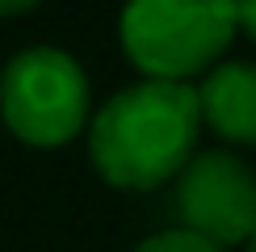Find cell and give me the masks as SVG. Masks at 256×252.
Here are the masks:
<instances>
[{
	"mask_svg": "<svg viewBox=\"0 0 256 252\" xmlns=\"http://www.w3.org/2000/svg\"><path fill=\"white\" fill-rule=\"evenodd\" d=\"M180 227L227 252L256 236V172L231 152H198L176 176Z\"/></svg>",
	"mask_w": 256,
	"mask_h": 252,
	"instance_id": "4",
	"label": "cell"
},
{
	"mask_svg": "<svg viewBox=\"0 0 256 252\" xmlns=\"http://www.w3.org/2000/svg\"><path fill=\"white\" fill-rule=\"evenodd\" d=\"M248 252H256V236H252V240H248Z\"/></svg>",
	"mask_w": 256,
	"mask_h": 252,
	"instance_id": "9",
	"label": "cell"
},
{
	"mask_svg": "<svg viewBox=\"0 0 256 252\" xmlns=\"http://www.w3.org/2000/svg\"><path fill=\"white\" fill-rule=\"evenodd\" d=\"M236 38V4H160L138 0L122 13V46L147 80L189 84L214 72Z\"/></svg>",
	"mask_w": 256,
	"mask_h": 252,
	"instance_id": "2",
	"label": "cell"
},
{
	"mask_svg": "<svg viewBox=\"0 0 256 252\" xmlns=\"http://www.w3.org/2000/svg\"><path fill=\"white\" fill-rule=\"evenodd\" d=\"M134 252H222V248L194 236V231H185V227H172V231H160V236L143 240Z\"/></svg>",
	"mask_w": 256,
	"mask_h": 252,
	"instance_id": "6",
	"label": "cell"
},
{
	"mask_svg": "<svg viewBox=\"0 0 256 252\" xmlns=\"http://www.w3.org/2000/svg\"><path fill=\"white\" fill-rule=\"evenodd\" d=\"M202 105L194 84L138 80L114 92L88 122L92 168L118 189H160L194 160Z\"/></svg>",
	"mask_w": 256,
	"mask_h": 252,
	"instance_id": "1",
	"label": "cell"
},
{
	"mask_svg": "<svg viewBox=\"0 0 256 252\" xmlns=\"http://www.w3.org/2000/svg\"><path fill=\"white\" fill-rule=\"evenodd\" d=\"M236 30L256 38V4H236Z\"/></svg>",
	"mask_w": 256,
	"mask_h": 252,
	"instance_id": "7",
	"label": "cell"
},
{
	"mask_svg": "<svg viewBox=\"0 0 256 252\" xmlns=\"http://www.w3.org/2000/svg\"><path fill=\"white\" fill-rule=\"evenodd\" d=\"M202 122L227 143L256 147V63H222L198 88Z\"/></svg>",
	"mask_w": 256,
	"mask_h": 252,
	"instance_id": "5",
	"label": "cell"
},
{
	"mask_svg": "<svg viewBox=\"0 0 256 252\" xmlns=\"http://www.w3.org/2000/svg\"><path fill=\"white\" fill-rule=\"evenodd\" d=\"M88 76L68 50L30 46L0 76L4 126L30 147H63L88 122Z\"/></svg>",
	"mask_w": 256,
	"mask_h": 252,
	"instance_id": "3",
	"label": "cell"
},
{
	"mask_svg": "<svg viewBox=\"0 0 256 252\" xmlns=\"http://www.w3.org/2000/svg\"><path fill=\"white\" fill-rule=\"evenodd\" d=\"M34 4H0V17H21V13H30Z\"/></svg>",
	"mask_w": 256,
	"mask_h": 252,
	"instance_id": "8",
	"label": "cell"
}]
</instances>
